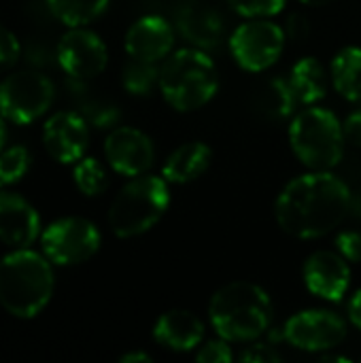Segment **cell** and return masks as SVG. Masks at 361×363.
<instances>
[{"instance_id": "obj_4", "label": "cell", "mask_w": 361, "mask_h": 363, "mask_svg": "<svg viewBox=\"0 0 361 363\" xmlns=\"http://www.w3.org/2000/svg\"><path fill=\"white\" fill-rule=\"evenodd\" d=\"M219 89V70L204 49H179L160 70V91L166 102L185 113L213 100Z\"/></svg>"}, {"instance_id": "obj_17", "label": "cell", "mask_w": 361, "mask_h": 363, "mask_svg": "<svg viewBox=\"0 0 361 363\" xmlns=\"http://www.w3.org/2000/svg\"><path fill=\"white\" fill-rule=\"evenodd\" d=\"M177 28L183 38L198 49H213L226 36V21L219 11L200 0L185 2L179 9Z\"/></svg>"}, {"instance_id": "obj_5", "label": "cell", "mask_w": 361, "mask_h": 363, "mask_svg": "<svg viewBox=\"0 0 361 363\" xmlns=\"http://www.w3.org/2000/svg\"><path fill=\"white\" fill-rule=\"evenodd\" d=\"M168 204L170 191L166 179L147 172L132 177V181L119 189L109 208V225L119 238L140 236L164 217Z\"/></svg>"}, {"instance_id": "obj_25", "label": "cell", "mask_w": 361, "mask_h": 363, "mask_svg": "<svg viewBox=\"0 0 361 363\" xmlns=\"http://www.w3.org/2000/svg\"><path fill=\"white\" fill-rule=\"evenodd\" d=\"M72 177H74V185L79 187V191L85 194V196H89V198L100 196L106 189V185H109L106 170L94 157H81L74 164Z\"/></svg>"}, {"instance_id": "obj_23", "label": "cell", "mask_w": 361, "mask_h": 363, "mask_svg": "<svg viewBox=\"0 0 361 363\" xmlns=\"http://www.w3.org/2000/svg\"><path fill=\"white\" fill-rule=\"evenodd\" d=\"M45 2L55 19H60L68 28H77L98 19L106 11L111 0H45Z\"/></svg>"}, {"instance_id": "obj_27", "label": "cell", "mask_w": 361, "mask_h": 363, "mask_svg": "<svg viewBox=\"0 0 361 363\" xmlns=\"http://www.w3.org/2000/svg\"><path fill=\"white\" fill-rule=\"evenodd\" d=\"M230 6L249 19H262V17H270L283 11L285 0H228Z\"/></svg>"}, {"instance_id": "obj_38", "label": "cell", "mask_w": 361, "mask_h": 363, "mask_svg": "<svg viewBox=\"0 0 361 363\" xmlns=\"http://www.w3.org/2000/svg\"><path fill=\"white\" fill-rule=\"evenodd\" d=\"M351 211H353L357 217H361V198H357V200L351 198Z\"/></svg>"}, {"instance_id": "obj_39", "label": "cell", "mask_w": 361, "mask_h": 363, "mask_svg": "<svg viewBox=\"0 0 361 363\" xmlns=\"http://www.w3.org/2000/svg\"><path fill=\"white\" fill-rule=\"evenodd\" d=\"M300 2L311 4V6H323V4H330V2H334V0H300Z\"/></svg>"}, {"instance_id": "obj_30", "label": "cell", "mask_w": 361, "mask_h": 363, "mask_svg": "<svg viewBox=\"0 0 361 363\" xmlns=\"http://www.w3.org/2000/svg\"><path fill=\"white\" fill-rule=\"evenodd\" d=\"M338 245V251L340 255L347 259V262H361V232H355V230H347L338 236L336 240Z\"/></svg>"}, {"instance_id": "obj_14", "label": "cell", "mask_w": 361, "mask_h": 363, "mask_svg": "<svg viewBox=\"0 0 361 363\" xmlns=\"http://www.w3.org/2000/svg\"><path fill=\"white\" fill-rule=\"evenodd\" d=\"M304 283L313 296L328 302H340L351 283L349 262L340 253L317 251L304 264Z\"/></svg>"}, {"instance_id": "obj_11", "label": "cell", "mask_w": 361, "mask_h": 363, "mask_svg": "<svg viewBox=\"0 0 361 363\" xmlns=\"http://www.w3.org/2000/svg\"><path fill=\"white\" fill-rule=\"evenodd\" d=\"M57 62L66 74L72 79H94L109 62V51L104 40L83 26L70 28L57 43Z\"/></svg>"}, {"instance_id": "obj_7", "label": "cell", "mask_w": 361, "mask_h": 363, "mask_svg": "<svg viewBox=\"0 0 361 363\" xmlns=\"http://www.w3.org/2000/svg\"><path fill=\"white\" fill-rule=\"evenodd\" d=\"M55 89L49 77L40 72H15L0 83V115L17 125H26L43 117Z\"/></svg>"}, {"instance_id": "obj_1", "label": "cell", "mask_w": 361, "mask_h": 363, "mask_svg": "<svg viewBox=\"0 0 361 363\" xmlns=\"http://www.w3.org/2000/svg\"><path fill=\"white\" fill-rule=\"evenodd\" d=\"M351 211L349 187L330 170H313L289 181L277 198V221L289 236L321 238Z\"/></svg>"}, {"instance_id": "obj_37", "label": "cell", "mask_w": 361, "mask_h": 363, "mask_svg": "<svg viewBox=\"0 0 361 363\" xmlns=\"http://www.w3.org/2000/svg\"><path fill=\"white\" fill-rule=\"evenodd\" d=\"M321 362L326 363V362H340V363H347L349 359L347 357H340V355H323L321 357Z\"/></svg>"}, {"instance_id": "obj_31", "label": "cell", "mask_w": 361, "mask_h": 363, "mask_svg": "<svg viewBox=\"0 0 361 363\" xmlns=\"http://www.w3.org/2000/svg\"><path fill=\"white\" fill-rule=\"evenodd\" d=\"M240 359L247 363H274L281 362V355L277 353V349L268 342H257L247 347V351L240 355Z\"/></svg>"}, {"instance_id": "obj_18", "label": "cell", "mask_w": 361, "mask_h": 363, "mask_svg": "<svg viewBox=\"0 0 361 363\" xmlns=\"http://www.w3.org/2000/svg\"><path fill=\"white\" fill-rule=\"evenodd\" d=\"M153 338L164 349L187 353L202 345L204 323L200 321V317H196L189 311H181V308L168 311L157 319L153 328Z\"/></svg>"}, {"instance_id": "obj_12", "label": "cell", "mask_w": 361, "mask_h": 363, "mask_svg": "<svg viewBox=\"0 0 361 363\" xmlns=\"http://www.w3.org/2000/svg\"><path fill=\"white\" fill-rule=\"evenodd\" d=\"M104 155L111 168L121 177L145 174L155 160V147L151 138L136 128H115L104 140Z\"/></svg>"}, {"instance_id": "obj_26", "label": "cell", "mask_w": 361, "mask_h": 363, "mask_svg": "<svg viewBox=\"0 0 361 363\" xmlns=\"http://www.w3.org/2000/svg\"><path fill=\"white\" fill-rule=\"evenodd\" d=\"M30 170V153L21 145L0 151V189L19 183Z\"/></svg>"}, {"instance_id": "obj_36", "label": "cell", "mask_w": 361, "mask_h": 363, "mask_svg": "<svg viewBox=\"0 0 361 363\" xmlns=\"http://www.w3.org/2000/svg\"><path fill=\"white\" fill-rule=\"evenodd\" d=\"M4 143H6V125H4V121L0 117V151L4 149Z\"/></svg>"}, {"instance_id": "obj_16", "label": "cell", "mask_w": 361, "mask_h": 363, "mask_svg": "<svg viewBox=\"0 0 361 363\" xmlns=\"http://www.w3.org/2000/svg\"><path fill=\"white\" fill-rule=\"evenodd\" d=\"M172 45H174V30L160 15H145L136 19L126 32V51L130 57L160 62L168 57Z\"/></svg>"}, {"instance_id": "obj_8", "label": "cell", "mask_w": 361, "mask_h": 363, "mask_svg": "<svg viewBox=\"0 0 361 363\" xmlns=\"http://www.w3.org/2000/svg\"><path fill=\"white\" fill-rule=\"evenodd\" d=\"M40 245L51 264L77 266L98 253L100 232L83 217H64L45 228L40 234Z\"/></svg>"}, {"instance_id": "obj_13", "label": "cell", "mask_w": 361, "mask_h": 363, "mask_svg": "<svg viewBox=\"0 0 361 363\" xmlns=\"http://www.w3.org/2000/svg\"><path fill=\"white\" fill-rule=\"evenodd\" d=\"M43 143L47 153L60 164H77L85 157L89 145L87 121L79 113L62 111L47 119L43 128Z\"/></svg>"}, {"instance_id": "obj_6", "label": "cell", "mask_w": 361, "mask_h": 363, "mask_svg": "<svg viewBox=\"0 0 361 363\" xmlns=\"http://www.w3.org/2000/svg\"><path fill=\"white\" fill-rule=\"evenodd\" d=\"M345 140L338 117L321 106L300 111L289 125V143L296 157L313 170L338 166L345 153Z\"/></svg>"}, {"instance_id": "obj_35", "label": "cell", "mask_w": 361, "mask_h": 363, "mask_svg": "<svg viewBox=\"0 0 361 363\" xmlns=\"http://www.w3.org/2000/svg\"><path fill=\"white\" fill-rule=\"evenodd\" d=\"M121 363H151V357L147 353H140V351H132V353H126L119 357Z\"/></svg>"}, {"instance_id": "obj_34", "label": "cell", "mask_w": 361, "mask_h": 363, "mask_svg": "<svg viewBox=\"0 0 361 363\" xmlns=\"http://www.w3.org/2000/svg\"><path fill=\"white\" fill-rule=\"evenodd\" d=\"M349 317H351V323L361 330V289L351 298L349 302Z\"/></svg>"}, {"instance_id": "obj_24", "label": "cell", "mask_w": 361, "mask_h": 363, "mask_svg": "<svg viewBox=\"0 0 361 363\" xmlns=\"http://www.w3.org/2000/svg\"><path fill=\"white\" fill-rule=\"evenodd\" d=\"M160 70L162 68H157V62L132 57L123 68V87L134 96H147L155 85H160Z\"/></svg>"}, {"instance_id": "obj_29", "label": "cell", "mask_w": 361, "mask_h": 363, "mask_svg": "<svg viewBox=\"0 0 361 363\" xmlns=\"http://www.w3.org/2000/svg\"><path fill=\"white\" fill-rule=\"evenodd\" d=\"M19 51L21 47H19L17 36L9 28L0 26V70L13 66L19 57Z\"/></svg>"}, {"instance_id": "obj_3", "label": "cell", "mask_w": 361, "mask_h": 363, "mask_svg": "<svg viewBox=\"0 0 361 363\" xmlns=\"http://www.w3.org/2000/svg\"><path fill=\"white\" fill-rule=\"evenodd\" d=\"M209 317L219 338L228 342H251L270 328L272 302L260 285L236 281L215 291L209 304Z\"/></svg>"}, {"instance_id": "obj_9", "label": "cell", "mask_w": 361, "mask_h": 363, "mask_svg": "<svg viewBox=\"0 0 361 363\" xmlns=\"http://www.w3.org/2000/svg\"><path fill=\"white\" fill-rule=\"evenodd\" d=\"M285 49V32L274 21L249 19L240 23L230 36V53L236 64L249 72L270 68Z\"/></svg>"}, {"instance_id": "obj_33", "label": "cell", "mask_w": 361, "mask_h": 363, "mask_svg": "<svg viewBox=\"0 0 361 363\" xmlns=\"http://www.w3.org/2000/svg\"><path fill=\"white\" fill-rule=\"evenodd\" d=\"M309 32H311L309 21H306L302 15H291V17H289V21H287V34H289L291 38H304Z\"/></svg>"}, {"instance_id": "obj_32", "label": "cell", "mask_w": 361, "mask_h": 363, "mask_svg": "<svg viewBox=\"0 0 361 363\" xmlns=\"http://www.w3.org/2000/svg\"><path fill=\"white\" fill-rule=\"evenodd\" d=\"M343 132H345V138L353 145H360L361 147V111L351 113L345 123H343Z\"/></svg>"}, {"instance_id": "obj_15", "label": "cell", "mask_w": 361, "mask_h": 363, "mask_svg": "<svg viewBox=\"0 0 361 363\" xmlns=\"http://www.w3.org/2000/svg\"><path fill=\"white\" fill-rule=\"evenodd\" d=\"M40 236V217L19 194L0 189V240L13 249H26Z\"/></svg>"}, {"instance_id": "obj_20", "label": "cell", "mask_w": 361, "mask_h": 363, "mask_svg": "<svg viewBox=\"0 0 361 363\" xmlns=\"http://www.w3.org/2000/svg\"><path fill=\"white\" fill-rule=\"evenodd\" d=\"M287 81H289V85L294 89V96H296L298 104L313 106L319 100H323L326 94H328V74H326V68L313 55L298 60L294 64Z\"/></svg>"}, {"instance_id": "obj_10", "label": "cell", "mask_w": 361, "mask_h": 363, "mask_svg": "<svg viewBox=\"0 0 361 363\" xmlns=\"http://www.w3.org/2000/svg\"><path fill=\"white\" fill-rule=\"evenodd\" d=\"M345 336H347L345 319L323 308L302 311L294 315L283 328V338L291 347L309 353L330 351L336 345H340Z\"/></svg>"}, {"instance_id": "obj_28", "label": "cell", "mask_w": 361, "mask_h": 363, "mask_svg": "<svg viewBox=\"0 0 361 363\" xmlns=\"http://www.w3.org/2000/svg\"><path fill=\"white\" fill-rule=\"evenodd\" d=\"M196 359L202 363H230L234 359L232 349L228 347V340H211L200 347Z\"/></svg>"}, {"instance_id": "obj_2", "label": "cell", "mask_w": 361, "mask_h": 363, "mask_svg": "<svg viewBox=\"0 0 361 363\" xmlns=\"http://www.w3.org/2000/svg\"><path fill=\"white\" fill-rule=\"evenodd\" d=\"M55 287L47 257L36 251L15 249L0 259V306L17 317H36L51 300Z\"/></svg>"}, {"instance_id": "obj_22", "label": "cell", "mask_w": 361, "mask_h": 363, "mask_svg": "<svg viewBox=\"0 0 361 363\" xmlns=\"http://www.w3.org/2000/svg\"><path fill=\"white\" fill-rule=\"evenodd\" d=\"M298 106L287 79H270L257 94V108L270 119H285Z\"/></svg>"}, {"instance_id": "obj_19", "label": "cell", "mask_w": 361, "mask_h": 363, "mask_svg": "<svg viewBox=\"0 0 361 363\" xmlns=\"http://www.w3.org/2000/svg\"><path fill=\"white\" fill-rule=\"evenodd\" d=\"M211 157H213V151L204 143L200 140L185 143L168 155L162 168V177L168 183L185 185L189 181H196L209 170Z\"/></svg>"}, {"instance_id": "obj_21", "label": "cell", "mask_w": 361, "mask_h": 363, "mask_svg": "<svg viewBox=\"0 0 361 363\" xmlns=\"http://www.w3.org/2000/svg\"><path fill=\"white\" fill-rule=\"evenodd\" d=\"M330 77L336 87V91L351 100L360 102L361 100V47L349 45L340 49L330 66Z\"/></svg>"}]
</instances>
